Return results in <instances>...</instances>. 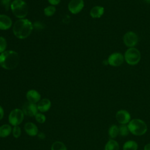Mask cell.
<instances>
[{
	"label": "cell",
	"mask_w": 150,
	"mask_h": 150,
	"mask_svg": "<svg viewBox=\"0 0 150 150\" xmlns=\"http://www.w3.org/2000/svg\"><path fill=\"white\" fill-rule=\"evenodd\" d=\"M33 28V25L29 19H19L14 23L13 32L16 38L23 39L30 35Z\"/></svg>",
	"instance_id": "1"
},
{
	"label": "cell",
	"mask_w": 150,
	"mask_h": 150,
	"mask_svg": "<svg viewBox=\"0 0 150 150\" xmlns=\"http://www.w3.org/2000/svg\"><path fill=\"white\" fill-rule=\"evenodd\" d=\"M19 62L17 52L13 50H5L0 54V66L6 70L15 69Z\"/></svg>",
	"instance_id": "2"
},
{
	"label": "cell",
	"mask_w": 150,
	"mask_h": 150,
	"mask_svg": "<svg viewBox=\"0 0 150 150\" xmlns=\"http://www.w3.org/2000/svg\"><path fill=\"white\" fill-rule=\"evenodd\" d=\"M11 9L13 15L19 19H23L28 13V6L23 0H14L12 1Z\"/></svg>",
	"instance_id": "3"
},
{
	"label": "cell",
	"mask_w": 150,
	"mask_h": 150,
	"mask_svg": "<svg viewBox=\"0 0 150 150\" xmlns=\"http://www.w3.org/2000/svg\"><path fill=\"white\" fill-rule=\"evenodd\" d=\"M128 127L130 132L137 136H141L145 134L147 131V125L146 123L140 119H133L131 120Z\"/></svg>",
	"instance_id": "4"
},
{
	"label": "cell",
	"mask_w": 150,
	"mask_h": 150,
	"mask_svg": "<svg viewBox=\"0 0 150 150\" xmlns=\"http://www.w3.org/2000/svg\"><path fill=\"white\" fill-rule=\"evenodd\" d=\"M124 60L129 65L137 64L141 60V53L135 47L128 48L124 54Z\"/></svg>",
	"instance_id": "5"
},
{
	"label": "cell",
	"mask_w": 150,
	"mask_h": 150,
	"mask_svg": "<svg viewBox=\"0 0 150 150\" xmlns=\"http://www.w3.org/2000/svg\"><path fill=\"white\" fill-rule=\"evenodd\" d=\"M24 113L19 108H15L12 110L9 115L8 120L11 125L13 126L19 125L24 119Z\"/></svg>",
	"instance_id": "6"
},
{
	"label": "cell",
	"mask_w": 150,
	"mask_h": 150,
	"mask_svg": "<svg viewBox=\"0 0 150 150\" xmlns=\"http://www.w3.org/2000/svg\"><path fill=\"white\" fill-rule=\"evenodd\" d=\"M123 42L125 45L129 48L134 47L138 42V37L135 32L128 31L124 34L123 36Z\"/></svg>",
	"instance_id": "7"
},
{
	"label": "cell",
	"mask_w": 150,
	"mask_h": 150,
	"mask_svg": "<svg viewBox=\"0 0 150 150\" xmlns=\"http://www.w3.org/2000/svg\"><path fill=\"white\" fill-rule=\"evenodd\" d=\"M124 61V56L120 52H115L111 54L107 59L109 65L113 67H117L121 65Z\"/></svg>",
	"instance_id": "8"
},
{
	"label": "cell",
	"mask_w": 150,
	"mask_h": 150,
	"mask_svg": "<svg viewBox=\"0 0 150 150\" xmlns=\"http://www.w3.org/2000/svg\"><path fill=\"white\" fill-rule=\"evenodd\" d=\"M25 115L28 117H35L38 112L37 105L29 101L23 104L22 110Z\"/></svg>",
	"instance_id": "9"
},
{
	"label": "cell",
	"mask_w": 150,
	"mask_h": 150,
	"mask_svg": "<svg viewBox=\"0 0 150 150\" xmlns=\"http://www.w3.org/2000/svg\"><path fill=\"white\" fill-rule=\"evenodd\" d=\"M84 6L83 0H71L68 4V9L71 13L77 14L83 9Z\"/></svg>",
	"instance_id": "10"
},
{
	"label": "cell",
	"mask_w": 150,
	"mask_h": 150,
	"mask_svg": "<svg viewBox=\"0 0 150 150\" xmlns=\"http://www.w3.org/2000/svg\"><path fill=\"white\" fill-rule=\"evenodd\" d=\"M115 118L120 124H126L131 121V115L127 110H121L117 112Z\"/></svg>",
	"instance_id": "11"
},
{
	"label": "cell",
	"mask_w": 150,
	"mask_h": 150,
	"mask_svg": "<svg viewBox=\"0 0 150 150\" xmlns=\"http://www.w3.org/2000/svg\"><path fill=\"white\" fill-rule=\"evenodd\" d=\"M28 101L30 103L36 104L40 100V93L35 90H29L26 95Z\"/></svg>",
	"instance_id": "12"
},
{
	"label": "cell",
	"mask_w": 150,
	"mask_h": 150,
	"mask_svg": "<svg viewBox=\"0 0 150 150\" xmlns=\"http://www.w3.org/2000/svg\"><path fill=\"white\" fill-rule=\"evenodd\" d=\"M24 129L26 133L31 137H34L38 134V128L33 122H28L24 125Z\"/></svg>",
	"instance_id": "13"
},
{
	"label": "cell",
	"mask_w": 150,
	"mask_h": 150,
	"mask_svg": "<svg viewBox=\"0 0 150 150\" xmlns=\"http://www.w3.org/2000/svg\"><path fill=\"white\" fill-rule=\"evenodd\" d=\"M12 24L11 19L6 15H0V29L7 30L9 29Z\"/></svg>",
	"instance_id": "14"
},
{
	"label": "cell",
	"mask_w": 150,
	"mask_h": 150,
	"mask_svg": "<svg viewBox=\"0 0 150 150\" xmlns=\"http://www.w3.org/2000/svg\"><path fill=\"white\" fill-rule=\"evenodd\" d=\"M38 111L41 112L47 111L51 107V101L48 98H43L40 100L37 104Z\"/></svg>",
	"instance_id": "15"
},
{
	"label": "cell",
	"mask_w": 150,
	"mask_h": 150,
	"mask_svg": "<svg viewBox=\"0 0 150 150\" xmlns=\"http://www.w3.org/2000/svg\"><path fill=\"white\" fill-rule=\"evenodd\" d=\"M104 12V8L101 6H95L91 8L90 15L93 18H99Z\"/></svg>",
	"instance_id": "16"
},
{
	"label": "cell",
	"mask_w": 150,
	"mask_h": 150,
	"mask_svg": "<svg viewBox=\"0 0 150 150\" xmlns=\"http://www.w3.org/2000/svg\"><path fill=\"white\" fill-rule=\"evenodd\" d=\"M12 132V127L10 125L4 124L0 127V137L5 138L8 137Z\"/></svg>",
	"instance_id": "17"
},
{
	"label": "cell",
	"mask_w": 150,
	"mask_h": 150,
	"mask_svg": "<svg viewBox=\"0 0 150 150\" xmlns=\"http://www.w3.org/2000/svg\"><path fill=\"white\" fill-rule=\"evenodd\" d=\"M119 148L118 143L116 141L110 139L105 144L104 150H119Z\"/></svg>",
	"instance_id": "18"
},
{
	"label": "cell",
	"mask_w": 150,
	"mask_h": 150,
	"mask_svg": "<svg viewBox=\"0 0 150 150\" xmlns=\"http://www.w3.org/2000/svg\"><path fill=\"white\" fill-rule=\"evenodd\" d=\"M122 149L123 150H137L138 144L133 140H129L124 143Z\"/></svg>",
	"instance_id": "19"
},
{
	"label": "cell",
	"mask_w": 150,
	"mask_h": 150,
	"mask_svg": "<svg viewBox=\"0 0 150 150\" xmlns=\"http://www.w3.org/2000/svg\"><path fill=\"white\" fill-rule=\"evenodd\" d=\"M108 135L111 139H114L119 134V127L116 125H112L108 129Z\"/></svg>",
	"instance_id": "20"
},
{
	"label": "cell",
	"mask_w": 150,
	"mask_h": 150,
	"mask_svg": "<svg viewBox=\"0 0 150 150\" xmlns=\"http://www.w3.org/2000/svg\"><path fill=\"white\" fill-rule=\"evenodd\" d=\"M51 150H67V147L63 142L57 141L52 144Z\"/></svg>",
	"instance_id": "21"
},
{
	"label": "cell",
	"mask_w": 150,
	"mask_h": 150,
	"mask_svg": "<svg viewBox=\"0 0 150 150\" xmlns=\"http://www.w3.org/2000/svg\"><path fill=\"white\" fill-rule=\"evenodd\" d=\"M129 132L128 125L126 124H121L119 127V134L121 137H125L128 135Z\"/></svg>",
	"instance_id": "22"
},
{
	"label": "cell",
	"mask_w": 150,
	"mask_h": 150,
	"mask_svg": "<svg viewBox=\"0 0 150 150\" xmlns=\"http://www.w3.org/2000/svg\"><path fill=\"white\" fill-rule=\"evenodd\" d=\"M56 12V8L54 6H48L44 9V13L47 16H52Z\"/></svg>",
	"instance_id": "23"
},
{
	"label": "cell",
	"mask_w": 150,
	"mask_h": 150,
	"mask_svg": "<svg viewBox=\"0 0 150 150\" xmlns=\"http://www.w3.org/2000/svg\"><path fill=\"white\" fill-rule=\"evenodd\" d=\"M7 46V43L5 39L0 36V54L5 52Z\"/></svg>",
	"instance_id": "24"
},
{
	"label": "cell",
	"mask_w": 150,
	"mask_h": 150,
	"mask_svg": "<svg viewBox=\"0 0 150 150\" xmlns=\"http://www.w3.org/2000/svg\"><path fill=\"white\" fill-rule=\"evenodd\" d=\"M12 135L15 138H18L21 135V129L18 126H13L12 128Z\"/></svg>",
	"instance_id": "25"
},
{
	"label": "cell",
	"mask_w": 150,
	"mask_h": 150,
	"mask_svg": "<svg viewBox=\"0 0 150 150\" xmlns=\"http://www.w3.org/2000/svg\"><path fill=\"white\" fill-rule=\"evenodd\" d=\"M35 117L36 121L40 124L44 123L46 121V116L40 112H38L36 115L35 116Z\"/></svg>",
	"instance_id": "26"
},
{
	"label": "cell",
	"mask_w": 150,
	"mask_h": 150,
	"mask_svg": "<svg viewBox=\"0 0 150 150\" xmlns=\"http://www.w3.org/2000/svg\"><path fill=\"white\" fill-rule=\"evenodd\" d=\"M11 0H1V4L3 5L6 11H8L11 5Z\"/></svg>",
	"instance_id": "27"
},
{
	"label": "cell",
	"mask_w": 150,
	"mask_h": 150,
	"mask_svg": "<svg viewBox=\"0 0 150 150\" xmlns=\"http://www.w3.org/2000/svg\"><path fill=\"white\" fill-rule=\"evenodd\" d=\"M48 2L52 5H56L59 4L61 0H47Z\"/></svg>",
	"instance_id": "28"
},
{
	"label": "cell",
	"mask_w": 150,
	"mask_h": 150,
	"mask_svg": "<svg viewBox=\"0 0 150 150\" xmlns=\"http://www.w3.org/2000/svg\"><path fill=\"white\" fill-rule=\"evenodd\" d=\"M4 115V110L1 105H0V120H2Z\"/></svg>",
	"instance_id": "29"
},
{
	"label": "cell",
	"mask_w": 150,
	"mask_h": 150,
	"mask_svg": "<svg viewBox=\"0 0 150 150\" xmlns=\"http://www.w3.org/2000/svg\"><path fill=\"white\" fill-rule=\"evenodd\" d=\"M38 137L39 138L42 139H44L45 138V134L43 132H40V133L38 134Z\"/></svg>",
	"instance_id": "30"
},
{
	"label": "cell",
	"mask_w": 150,
	"mask_h": 150,
	"mask_svg": "<svg viewBox=\"0 0 150 150\" xmlns=\"http://www.w3.org/2000/svg\"><path fill=\"white\" fill-rule=\"evenodd\" d=\"M144 150H150V143L147 144L144 146Z\"/></svg>",
	"instance_id": "31"
},
{
	"label": "cell",
	"mask_w": 150,
	"mask_h": 150,
	"mask_svg": "<svg viewBox=\"0 0 150 150\" xmlns=\"http://www.w3.org/2000/svg\"><path fill=\"white\" fill-rule=\"evenodd\" d=\"M146 1L147 2H150V0H146Z\"/></svg>",
	"instance_id": "32"
}]
</instances>
